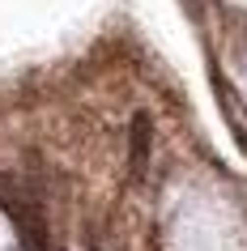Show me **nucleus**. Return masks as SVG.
<instances>
[{
    "mask_svg": "<svg viewBox=\"0 0 247 251\" xmlns=\"http://www.w3.org/2000/svg\"><path fill=\"white\" fill-rule=\"evenodd\" d=\"M149 149H154V119H149V111H137L132 128H128V183H141L145 179Z\"/></svg>",
    "mask_w": 247,
    "mask_h": 251,
    "instance_id": "f257e3e1",
    "label": "nucleus"
}]
</instances>
